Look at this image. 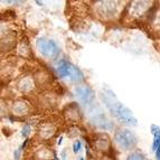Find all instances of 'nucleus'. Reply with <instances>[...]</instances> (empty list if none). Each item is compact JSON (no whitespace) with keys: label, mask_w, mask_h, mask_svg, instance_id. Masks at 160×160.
Segmentation results:
<instances>
[{"label":"nucleus","mask_w":160,"mask_h":160,"mask_svg":"<svg viewBox=\"0 0 160 160\" xmlns=\"http://www.w3.org/2000/svg\"><path fill=\"white\" fill-rule=\"evenodd\" d=\"M29 132H30V127H29V126H25L24 128H22V136L26 138V137L28 136V134H29Z\"/></svg>","instance_id":"18"},{"label":"nucleus","mask_w":160,"mask_h":160,"mask_svg":"<svg viewBox=\"0 0 160 160\" xmlns=\"http://www.w3.org/2000/svg\"><path fill=\"white\" fill-rule=\"evenodd\" d=\"M56 127L52 122H43L38 128V136L42 140H49L56 134Z\"/></svg>","instance_id":"10"},{"label":"nucleus","mask_w":160,"mask_h":160,"mask_svg":"<svg viewBox=\"0 0 160 160\" xmlns=\"http://www.w3.org/2000/svg\"><path fill=\"white\" fill-rule=\"evenodd\" d=\"M55 68L59 78H66L74 82H81L84 78V75L80 71V68L65 59H61L56 64Z\"/></svg>","instance_id":"2"},{"label":"nucleus","mask_w":160,"mask_h":160,"mask_svg":"<svg viewBox=\"0 0 160 160\" xmlns=\"http://www.w3.org/2000/svg\"><path fill=\"white\" fill-rule=\"evenodd\" d=\"M64 115L66 120L71 122H78L82 120V113L76 103H69L64 110Z\"/></svg>","instance_id":"11"},{"label":"nucleus","mask_w":160,"mask_h":160,"mask_svg":"<svg viewBox=\"0 0 160 160\" xmlns=\"http://www.w3.org/2000/svg\"><path fill=\"white\" fill-rule=\"evenodd\" d=\"M80 160H84V159H83V158H81V159Z\"/></svg>","instance_id":"20"},{"label":"nucleus","mask_w":160,"mask_h":160,"mask_svg":"<svg viewBox=\"0 0 160 160\" xmlns=\"http://www.w3.org/2000/svg\"><path fill=\"white\" fill-rule=\"evenodd\" d=\"M93 147L102 153H109L112 149V143L107 134L98 133L93 137Z\"/></svg>","instance_id":"8"},{"label":"nucleus","mask_w":160,"mask_h":160,"mask_svg":"<svg viewBox=\"0 0 160 160\" xmlns=\"http://www.w3.org/2000/svg\"><path fill=\"white\" fill-rule=\"evenodd\" d=\"M151 132H152V134H153V138L160 139V127L152 124L151 126Z\"/></svg>","instance_id":"16"},{"label":"nucleus","mask_w":160,"mask_h":160,"mask_svg":"<svg viewBox=\"0 0 160 160\" xmlns=\"http://www.w3.org/2000/svg\"><path fill=\"white\" fill-rule=\"evenodd\" d=\"M17 51H18V54L22 57H28L30 55V48H29V44L26 40H22L20 42V44L17 47Z\"/></svg>","instance_id":"14"},{"label":"nucleus","mask_w":160,"mask_h":160,"mask_svg":"<svg viewBox=\"0 0 160 160\" xmlns=\"http://www.w3.org/2000/svg\"><path fill=\"white\" fill-rule=\"evenodd\" d=\"M91 160H94V159H91Z\"/></svg>","instance_id":"21"},{"label":"nucleus","mask_w":160,"mask_h":160,"mask_svg":"<svg viewBox=\"0 0 160 160\" xmlns=\"http://www.w3.org/2000/svg\"><path fill=\"white\" fill-rule=\"evenodd\" d=\"M74 94L76 96V99L84 105H90L94 101V92L92 91V88L90 86L85 85V84L76 86L74 88Z\"/></svg>","instance_id":"7"},{"label":"nucleus","mask_w":160,"mask_h":160,"mask_svg":"<svg viewBox=\"0 0 160 160\" xmlns=\"http://www.w3.org/2000/svg\"><path fill=\"white\" fill-rule=\"evenodd\" d=\"M90 121L102 130H111L114 127L112 121L102 112L100 108H92L90 110Z\"/></svg>","instance_id":"6"},{"label":"nucleus","mask_w":160,"mask_h":160,"mask_svg":"<svg viewBox=\"0 0 160 160\" xmlns=\"http://www.w3.org/2000/svg\"><path fill=\"white\" fill-rule=\"evenodd\" d=\"M95 11L101 19H113L119 12L118 1H99L95 5Z\"/></svg>","instance_id":"4"},{"label":"nucleus","mask_w":160,"mask_h":160,"mask_svg":"<svg viewBox=\"0 0 160 160\" xmlns=\"http://www.w3.org/2000/svg\"><path fill=\"white\" fill-rule=\"evenodd\" d=\"M102 100H103L105 107L111 112V114L117 118L120 122L127 124V126H136L137 124V119L132 114V112L126 105H123L121 102L118 101L111 91H105L104 93H102Z\"/></svg>","instance_id":"1"},{"label":"nucleus","mask_w":160,"mask_h":160,"mask_svg":"<svg viewBox=\"0 0 160 160\" xmlns=\"http://www.w3.org/2000/svg\"><path fill=\"white\" fill-rule=\"evenodd\" d=\"M34 159L35 160H53L54 159V152L48 148H39L36 150L34 153Z\"/></svg>","instance_id":"13"},{"label":"nucleus","mask_w":160,"mask_h":160,"mask_svg":"<svg viewBox=\"0 0 160 160\" xmlns=\"http://www.w3.org/2000/svg\"><path fill=\"white\" fill-rule=\"evenodd\" d=\"M127 160H147V158H146V156H144L142 152L134 151V152H132V153H130V155L128 156Z\"/></svg>","instance_id":"15"},{"label":"nucleus","mask_w":160,"mask_h":160,"mask_svg":"<svg viewBox=\"0 0 160 160\" xmlns=\"http://www.w3.org/2000/svg\"><path fill=\"white\" fill-rule=\"evenodd\" d=\"M36 47L44 57L46 58H55L58 56L59 48L57 44L52 39L40 37L36 40Z\"/></svg>","instance_id":"5"},{"label":"nucleus","mask_w":160,"mask_h":160,"mask_svg":"<svg viewBox=\"0 0 160 160\" xmlns=\"http://www.w3.org/2000/svg\"><path fill=\"white\" fill-rule=\"evenodd\" d=\"M81 141L80 140H76V141H74V143H73V151L75 152V153H78V151L81 150Z\"/></svg>","instance_id":"17"},{"label":"nucleus","mask_w":160,"mask_h":160,"mask_svg":"<svg viewBox=\"0 0 160 160\" xmlns=\"http://www.w3.org/2000/svg\"><path fill=\"white\" fill-rule=\"evenodd\" d=\"M114 142L118 144V147L122 150H130L137 146L138 139L136 134L130 130L127 129H120L115 131L114 133Z\"/></svg>","instance_id":"3"},{"label":"nucleus","mask_w":160,"mask_h":160,"mask_svg":"<svg viewBox=\"0 0 160 160\" xmlns=\"http://www.w3.org/2000/svg\"><path fill=\"white\" fill-rule=\"evenodd\" d=\"M35 86V81L32 76H24L17 83V88L22 93H29Z\"/></svg>","instance_id":"12"},{"label":"nucleus","mask_w":160,"mask_h":160,"mask_svg":"<svg viewBox=\"0 0 160 160\" xmlns=\"http://www.w3.org/2000/svg\"><path fill=\"white\" fill-rule=\"evenodd\" d=\"M155 152H156V160H160V147Z\"/></svg>","instance_id":"19"},{"label":"nucleus","mask_w":160,"mask_h":160,"mask_svg":"<svg viewBox=\"0 0 160 160\" xmlns=\"http://www.w3.org/2000/svg\"><path fill=\"white\" fill-rule=\"evenodd\" d=\"M30 109V104L25 100H16L11 104V112L17 117H25L29 114Z\"/></svg>","instance_id":"9"}]
</instances>
